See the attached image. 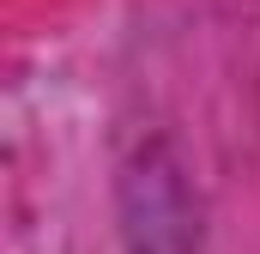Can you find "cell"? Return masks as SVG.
Segmentation results:
<instances>
[]
</instances>
